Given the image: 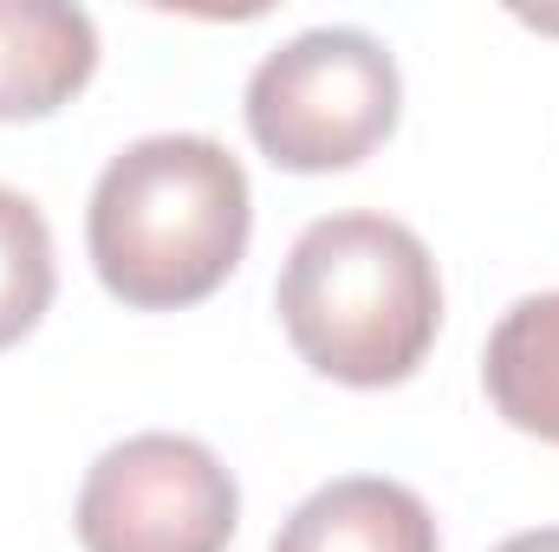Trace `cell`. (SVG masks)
I'll list each match as a JSON object with an SVG mask.
<instances>
[{
	"instance_id": "obj_7",
	"label": "cell",
	"mask_w": 559,
	"mask_h": 552,
	"mask_svg": "<svg viewBox=\"0 0 559 552\" xmlns=\"http://www.w3.org/2000/svg\"><path fill=\"white\" fill-rule=\"evenodd\" d=\"M481 384L508 429L559 448V292H527L501 312L481 351Z\"/></svg>"
},
{
	"instance_id": "obj_6",
	"label": "cell",
	"mask_w": 559,
	"mask_h": 552,
	"mask_svg": "<svg viewBox=\"0 0 559 552\" xmlns=\"http://www.w3.org/2000/svg\"><path fill=\"white\" fill-rule=\"evenodd\" d=\"M274 552H442V540L417 488L384 475H345L286 514Z\"/></svg>"
},
{
	"instance_id": "obj_1",
	"label": "cell",
	"mask_w": 559,
	"mask_h": 552,
	"mask_svg": "<svg viewBox=\"0 0 559 552\" xmlns=\"http://www.w3.org/2000/svg\"><path fill=\"white\" fill-rule=\"evenodd\" d=\"M254 235V189L228 143L169 131L118 149L92 189L85 248L131 312H182L222 292Z\"/></svg>"
},
{
	"instance_id": "obj_9",
	"label": "cell",
	"mask_w": 559,
	"mask_h": 552,
	"mask_svg": "<svg viewBox=\"0 0 559 552\" xmlns=\"http://www.w3.org/2000/svg\"><path fill=\"white\" fill-rule=\"evenodd\" d=\"M495 552H559V527H534V533H514V540H501Z\"/></svg>"
},
{
	"instance_id": "obj_8",
	"label": "cell",
	"mask_w": 559,
	"mask_h": 552,
	"mask_svg": "<svg viewBox=\"0 0 559 552\" xmlns=\"http://www.w3.org/2000/svg\"><path fill=\"white\" fill-rule=\"evenodd\" d=\"M52 228L46 215L20 195V189H0V351H13L52 305Z\"/></svg>"
},
{
	"instance_id": "obj_5",
	"label": "cell",
	"mask_w": 559,
	"mask_h": 552,
	"mask_svg": "<svg viewBox=\"0 0 559 552\" xmlns=\"http://www.w3.org/2000/svg\"><path fill=\"white\" fill-rule=\"evenodd\" d=\"M98 72V26L79 7L0 0V124H33L72 105Z\"/></svg>"
},
{
	"instance_id": "obj_2",
	"label": "cell",
	"mask_w": 559,
	"mask_h": 552,
	"mask_svg": "<svg viewBox=\"0 0 559 552\" xmlns=\"http://www.w3.org/2000/svg\"><path fill=\"white\" fill-rule=\"evenodd\" d=\"M274 305L293 351L352 391L417 377L442 332V279L423 235L371 208L312 221L280 267Z\"/></svg>"
},
{
	"instance_id": "obj_3",
	"label": "cell",
	"mask_w": 559,
	"mask_h": 552,
	"mask_svg": "<svg viewBox=\"0 0 559 552\" xmlns=\"http://www.w3.org/2000/svg\"><path fill=\"white\" fill-rule=\"evenodd\" d=\"M248 137L293 176L365 163L397 131L404 79L384 39L358 26H312L267 52L248 79Z\"/></svg>"
},
{
	"instance_id": "obj_4",
	"label": "cell",
	"mask_w": 559,
	"mask_h": 552,
	"mask_svg": "<svg viewBox=\"0 0 559 552\" xmlns=\"http://www.w3.org/2000/svg\"><path fill=\"white\" fill-rule=\"evenodd\" d=\"M85 552H228L241 488L195 435H131L105 448L72 507Z\"/></svg>"
}]
</instances>
